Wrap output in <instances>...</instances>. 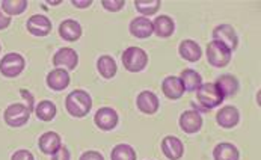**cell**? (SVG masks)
<instances>
[{
	"instance_id": "9c48e42d",
	"label": "cell",
	"mask_w": 261,
	"mask_h": 160,
	"mask_svg": "<svg viewBox=\"0 0 261 160\" xmlns=\"http://www.w3.org/2000/svg\"><path fill=\"white\" fill-rule=\"evenodd\" d=\"M26 29L34 37H47L51 32V21L48 17L42 14H35L29 17L26 23Z\"/></svg>"
},
{
	"instance_id": "4dcf8cb0",
	"label": "cell",
	"mask_w": 261,
	"mask_h": 160,
	"mask_svg": "<svg viewBox=\"0 0 261 160\" xmlns=\"http://www.w3.org/2000/svg\"><path fill=\"white\" fill-rule=\"evenodd\" d=\"M51 160H71V154H70V150L62 145L53 156H51Z\"/></svg>"
},
{
	"instance_id": "30bf717a",
	"label": "cell",
	"mask_w": 261,
	"mask_h": 160,
	"mask_svg": "<svg viewBox=\"0 0 261 160\" xmlns=\"http://www.w3.org/2000/svg\"><path fill=\"white\" fill-rule=\"evenodd\" d=\"M118 121H119V117H118L116 111L112 108H100L94 115L95 125L103 131L113 130L118 125Z\"/></svg>"
},
{
	"instance_id": "cb8c5ba5",
	"label": "cell",
	"mask_w": 261,
	"mask_h": 160,
	"mask_svg": "<svg viewBox=\"0 0 261 160\" xmlns=\"http://www.w3.org/2000/svg\"><path fill=\"white\" fill-rule=\"evenodd\" d=\"M180 82L183 83L185 89L189 92H196L199 89V86L202 85V77L198 71L192 70V68H186L181 71L180 74Z\"/></svg>"
},
{
	"instance_id": "7a4b0ae2",
	"label": "cell",
	"mask_w": 261,
	"mask_h": 160,
	"mask_svg": "<svg viewBox=\"0 0 261 160\" xmlns=\"http://www.w3.org/2000/svg\"><path fill=\"white\" fill-rule=\"evenodd\" d=\"M122 65L130 73H141L148 65V55L141 47H128L122 51L121 56Z\"/></svg>"
},
{
	"instance_id": "603a6c76",
	"label": "cell",
	"mask_w": 261,
	"mask_h": 160,
	"mask_svg": "<svg viewBox=\"0 0 261 160\" xmlns=\"http://www.w3.org/2000/svg\"><path fill=\"white\" fill-rule=\"evenodd\" d=\"M213 159L215 160H239L240 153L234 144L229 142H221L213 150Z\"/></svg>"
},
{
	"instance_id": "52a82bcc",
	"label": "cell",
	"mask_w": 261,
	"mask_h": 160,
	"mask_svg": "<svg viewBox=\"0 0 261 160\" xmlns=\"http://www.w3.org/2000/svg\"><path fill=\"white\" fill-rule=\"evenodd\" d=\"M53 65L56 68H64L67 71H73L79 65V55L71 47H62L55 53Z\"/></svg>"
},
{
	"instance_id": "836d02e7",
	"label": "cell",
	"mask_w": 261,
	"mask_h": 160,
	"mask_svg": "<svg viewBox=\"0 0 261 160\" xmlns=\"http://www.w3.org/2000/svg\"><path fill=\"white\" fill-rule=\"evenodd\" d=\"M20 95L28 101V108H29V111L32 112V111L35 109V98H34V95H32L28 89H20Z\"/></svg>"
},
{
	"instance_id": "3957f363",
	"label": "cell",
	"mask_w": 261,
	"mask_h": 160,
	"mask_svg": "<svg viewBox=\"0 0 261 160\" xmlns=\"http://www.w3.org/2000/svg\"><path fill=\"white\" fill-rule=\"evenodd\" d=\"M196 100L204 111H210L224 103V95L216 83H202L196 91Z\"/></svg>"
},
{
	"instance_id": "8992f818",
	"label": "cell",
	"mask_w": 261,
	"mask_h": 160,
	"mask_svg": "<svg viewBox=\"0 0 261 160\" xmlns=\"http://www.w3.org/2000/svg\"><path fill=\"white\" fill-rule=\"evenodd\" d=\"M31 114L32 112L29 111V108L26 104H23V103H12V104H9L5 109L3 120H5V122L9 127L17 128V127L26 125V122L31 118Z\"/></svg>"
},
{
	"instance_id": "e575fe53",
	"label": "cell",
	"mask_w": 261,
	"mask_h": 160,
	"mask_svg": "<svg viewBox=\"0 0 261 160\" xmlns=\"http://www.w3.org/2000/svg\"><path fill=\"white\" fill-rule=\"evenodd\" d=\"M9 24H11V17H8V15L2 11V8H0V31L8 29Z\"/></svg>"
},
{
	"instance_id": "4fadbf2b",
	"label": "cell",
	"mask_w": 261,
	"mask_h": 160,
	"mask_svg": "<svg viewBox=\"0 0 261 160\" xmlns=\"http://www.w3.org/2000/svg\"><path fill=\"white\" fill-rule=\"evenodd\" d=\"M38 147H39L42 154L53 156L62 147V141H61L59 133H56V131H45V133H42L39 136V139H38Z\"/></svg>"
},
{
	"instance_id": "5bb4252c",
	"label": "cell",
	"mask_w": 261,
	"mask_h": 160,
	"mask_svg": "<svg viewBox=\"0 0 261 160\" xmlns=\"http://www.w3.org/2000/svg\"><path fill=\"white\" fill-rule=\"evenodd\" d=\"M136 106L139 109V112L145 114V115H152L159 111L160 101L159 97L152 92V91H142L139 92L138 98H136Z\"/></svg>"
},
{
	"instance_id": "6da1fadb",
	"label": "cell",
	"mask_w": 261,
	"mask_h": 160,
	"mask_svg": "<svg viewBox=\"0 0 261 160\" xmlns=\"http://www.w3.org/2000/svg\"><path fill=\"white\" fill-rule=\"evenodd\" d=\"M65 109L74 118H85L92 109V97L83 89H74L65 98Z\"/></svg>"
},
{
	"instance_id": "ffe728a7",
	"label": "cell",
	"mask_w": 261,
	"mask_h": 160,
	"mask_svg": "<svg viewBox=\"0 0 261 160\" xmlns=\"http://www.w3.org/2000/svg\"><path fill=\"white\" fill-rule=\"evenodd\" d=\"M162 91H163L165 97L169 98V100H178V98H181L183 94L186 92L183 83L180 82L178 77H175V76H168L166 79L163 80V83H162Z\"/></svg>"
},
{
	"instance_id": "8fae6325",
	"label": "cell",
	"mask_w": 261,
	"mask_h": 160,
	"mask_svg": "<svg viewBox=\"0 0 261 160\" xmlns=\"http://www.w3.org/2000/svg\"><path fill=\"white\" fill-rule=\"evenodd\" d=\"M178 125L180 128L187 133V135H193V133H198L202 127V117L201 114L196 111V109H190V111H185L181 115H180V120H178Z\"/></svg>"
},
{
	"instance_id": "484cf974",
	"label": "cell",
	"mask_w": 261,
	"mask_h": 160,
	"mask_svg": "<svg viewBox=\"0 0 261 160\" xmlns=\"http://www.w3.org/2000/svg\"><path fill=\"white\" fill-rule=\"evenodd\" d=\"M34 111H35V115H37L38 120L44 121V122H48V121L53 120L56 117V112H58L56 104L53 101H50V100L39 101Z\"/></svg>"
},
{
	"instance_id": "277c9868",
	"label": "cell",
	"mask_w": 261,
	"mask_h": 160,
	"mask_svg": "<svg viewBox=\"0 0 261 160\" xmlns=\"http://www.w3.org/2000/svg\"><path fill=\"white\" fill-rule=\"evenodd\" d=\"M205 55H207L208 64L215 68H224L231 62V58H232V51L228 47H225L222 42L215 40L207 44Z\"/></svg>"
},
{
	"instance_id": "d6986e66",
	"label": "cell",
	"mask_w": 261,
	"mask_h": 160,
	"mask_svg": "<svg viewBox=\"0 0 261 160\" xmlns=\"http://www.w3.org/2000/svg\"><path fill=\"white\" fill-rule=\"evenodd\" d=\"M82 26L79 21L75 20H64L61 24H59V37L67 42H75V41L80 40L82 37Z\"/></svg>"
},
{
	"instance_id": "d4e9b609",
	"label": "cell",
	"mask_w": 261,
	"mask_h": 160,
	"mask_svg": "<svg viewBox=\"0 0 261 160\" xmlns=\"http://www.w3.org/2000/svg\"><path fill=\"white\" fill-rule=\"evenodd\" d=\"M216 85H218V88L221 89L224 98L225 97H232V95H236L237 91H239V88H240L239 80H237L236 76H232V74H224V76H221L219 79L216 80Z\"/></svg>"
},
{
	"instance_id": "8d00e7d4",
	"label": "cell",
	"mask_w": 261,
	"mask_h": 160,
	"mask_svg": "<svg viewBox=\"0 0 261 160\" xmlns=\"http://www.w3.org/2000/svg\"><path fill=\"white\" fill-rule=\"evenodd\" d=\"M47 3H48V5H51V6H56V5H61L62 2H61V0H56V2H50V0H48Z\"/></svg>"
},
{
	"instance_id": "9a60e30c",
	"label": "cell",
	"mask_w": 261,
	"mask_h": 160,
	"mask_svg": "<svg viewBox=\"0 0 261 160\" xmlns=\"http://www.w3.org/2000/svg\"><path fill=\"white\" fill-rule=\"evenodd\" d=\"M45 83L51 91H64L70 85V74L64 68H55L47 74Z\"/></svg>"
},
{
	"instance_id": "7402d4cb",
	"label": "cell",
	"mask_w": 261,
	"mask_h": 160,
	"mask_svg": "<svg viewBox=\"0 0 261 160\" xmlns=\"http://www.w3.org/2000/svg\"><path fill=\"white\" fill-rule=\"evenodd\" d=\"M97 70H98L101 77L108 80L113 79L116 76V71H118L116 61L111 55H101L97 61Z\"/></svg>"
},
{
	"instance_id": "4316f807",
	"label": "cell",
	"mask_w": 261,
	"mask_h": 160,
	"mask_svg": "<svg viewBox=\"0 0 261 160\" xmlns=\"http://www.w3.org/2000/svg\"><path fill=\"white\" fill-rule=\"evenodd\" d=\"M2 11L8 15V17H15L23 14L28 9L29 2L28 0H3L0 3Z\"/></svg>"
},
{
	"instance_id": "d6a6232c",
	"label": "cell",
	"mask_w": 261,
	"mask_h": 160,
	"mask_svg": "<svg viewBox=\"0 0 261 160\" xmlns=\"http://www.w3.org/2000/svg\"><path fill=\"white\" fill-rule=\"evenodd\" d=\"M79 160H105V157H103L101 153H98V151H95V150H88V151H85V153L80 156V159Z\"/></svg>"
},
{
	"instance_id": "ac0fdd59",
	"label": "cell",
	"mask_w": 261,
	"mask_h": 160,
	"mask_svg": "<svg viewBox=\"0 0 261 160\" xmlns=\"http://www.w3.org/2000/svg\"><path fill=\"white\" fill-rule=\"evenodd\" d=\"M216 121L222 128H234L240 121V112L236 106H224L216 114Z\"/></svg>"
},
{
	"instance_id": "2e32d148",
	"label": "cell",
	"mask_w": 261,
	"mask_h": 160,
	"mask_svg": "<svg viewBox=\"0 0 261 160\" xmlns=\"http://www.w3.org/2000/svg\"><path fill=\"white\" fill-rule=\"evenodd\" d=\"M175 32V23L169 15H159L152 20V34L159 38H169Z\"/></svg>"
},
{
	"instance_id": "ba28073f",
	"label": "cell",
	"mask_w": 261,
	"mask_h": 160,
	"mask_svg": "<svg viewBox=\"0 0 261 160\" xmlns=\"http://www.w3.org/2000/svg\"><path fill=\"white\" fill-rule=\"evenodd\" d=\"M213 40L222 42L231 51H234L239 45V35L231 24H219L213 31Z\"/></svg>"
},
{
	"instance_id": "7c38bea8",
	"label": "cell",
	"mask_w": 261,
	"mask_h": 160,
	"mask_svg": "<svg viewBox=\"0 0 261 160\" xmlns=\"http://www.w3.org/2000/svg\"><path fill=\"white\" fill-rule=\"evenodd\" d=\"M162 153L168 160H180L185 154V145L177 136H166L162 141Z\"/></svg>"
},
{
	"instance_id": "e0dca14e",
	"label": "cell",
	"mask_w": 261,
	"mask_h": 160,
	"mask_svg": "<svg viewBox=\"0 0 261 160\" xmlns=\"http://www.w3.org/2000/svg\"><path fill=\"white\" fill-rule=\"evenodd\" d=\"M128 31L135 38L145 40L152 35V21L147 17H136L130 21Z\"/></svg>"
},
{
	"instance_id": "d590c367",
	"label": "cell",
	"mask_w": 261,
	"mask_h": 160,
	"mask_svg": "<svg viewBox=\"0 0 261 160\" xmlns=\"http://www.w3.org/2000/svg\"><path fill=\"white\" fill-rule=\"evenodd\" d=\"M71 5L74 8H79V9H85V8H89L92 5V0H71Z\"/></svg>"
},
{
	"instance_id": "f546056e",
	"label": "cell",
	"mask_w": 261,
	"mask_h": 160,
	"mask_svg": "<svg viewBox=\"0 0 261 160\" xmlns=\"http://www.w3.org/2000/svg\"><path fill=\"white\" fill-rule=\"evenodd\" d=\"M101 5L106 11L118 12L125 6V2L124 0H101Z\"/></svg>"
},
{
	"instance_id": "44dd1931",
	"label": "cell",
	"mask_w": 261,
	"mask_h": 160,
	"mask_svg": "<svg viewBox=\"0 0 261 160\" xmlns=\"http://www.w3.org/2000/svg\"><path fill=\"white\" fill-rule=\"evenodd\" d=\"M178 53L187 62H198L202 56V48L196 41L185 40L178 45Z\"/></svg>"
},
{
	"instance_id": "5b68a950",
	"label": "cell",
	"mask_w": 261,
	"mask_h": 160,
	"mask_svg": "<svg viewBox=\"0 0 261 160\" xmlns=\"http://www.w3.org/2000/svg\"><path fill=\"white\" fill-rule=\"evenodd\" d=\"M26 68V61L20 53H6L0 61V73L3 77L15 79Z\"/></svg>"
},
{
	"instance_id": "1f68e13d",
	"label": "cell",
	"mask_w": 261,
	"mask_h": 160,
	"mask_svg": "<svg viewBox=\"0 0 261 160\" xmlns=\"http://www.w3.org/2000/svg\"><path fill=\"white\" fill-rule=\"evenodd\" d=\"M11 160H35V157L29 150H17L11 156Z\"/></svg>"
},
{
	"instance_id": "f1b7e54d",
	"label": "cell",
	"mask_w": 261,
	"mask_h": 160,
	"mask_svg": "<svg viewBox=\"0 0 261 160\" xmlns=\"http://www.w3.org/2000/svg\"><path fill=\"white\" fill-rule=\"evenodd\" d=\"M111 160H136V151L128 144H118L113 147Z\"/></svg>"
},
{
	"instance_id": "83f0119b",
	"label": "cell",
	"mask_w": 261,
	"mask_h": 160,
	"mask_svg": "<svg viewBox=\"0 0 261 160\" xmlns=\"http://www.w3.org/2000/svg\"><path fill=\"white\" fill-rule=\"evenodd\" d=\"M135 6H136V11L142 15V17H147L149 15H155L162 6V2L160 0H135Z\"/></svg>"
},
{
	"instance_id": "74e56055",
	"label": "cell",
	"mask_w": 261,
	"mask_h": 160,
	"mask_svg": "<svg viewBox=\"0 0 261 160\" xmlns=\"http://www.w3.org/2000/svg\"><path fill=\"white\" fill-rule=\"evenodd\" d=\"M0 51H2V44H0Z\"/></svg>"
}]
</instances>
